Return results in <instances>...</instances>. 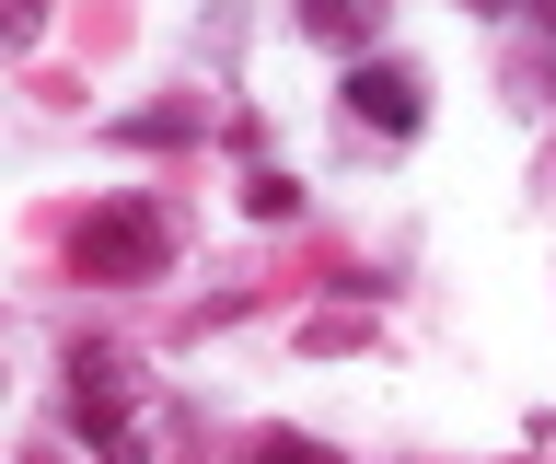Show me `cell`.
<instances>
[{"label": "cell", "instance_id": "obj_1", "mask_svg": "<svg viewBox=\"0 0 556 464\" xmlns=\"http://www.w3.org/2000/svg\"><path fill=\"white\" fill-rule=\"evenodd\" d=\"M81 267H93V279H151V267H163V221L151 210H104L93 233H81Z\"/></svg>", "mask_w": 556, "mask_h": 464}, {"label": "cell", "instance_id": "obj_3", "mask_svg": "<svg viewBox=\"0 0 556 464\" xmlns=\"http://www.w3.org/2000/svg\"><path fill=\"white\" fill-rule=\"evenodd\" d=\"M255 464H337V453H325V441H267Z\"/></svg>", "mask_w": 556, "mask_h": 464}, {"label": "cell", "instance_id": "obj_2", "mask_svg": "<svg viewBox=\"0 0 556 464\" xmlns=\"http://www.w3.org/2000/svg\"><path fill=\"white\" fill-rule=\"evenodd\" d=\"M348 105L406 140V128H417V71H394V59H382V71H348Z\"/></svg>", "mask_w": 556, "mask_h": 464}]
</instances>
